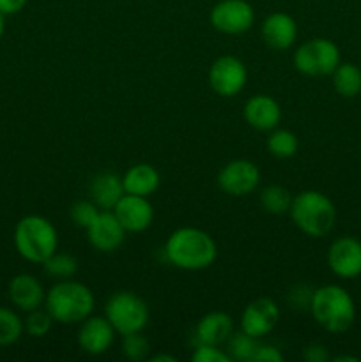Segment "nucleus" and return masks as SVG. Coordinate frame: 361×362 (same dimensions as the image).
I'll use <instances>...</instances> for the list:
<instances>
[{"label": "nucleus", "instance_id": "obj_1", "mask_svg": "<svg viewBox=\"0 0 361 362\" xmlns=\"http://www.w3.org/2000/svg\"><path fill=\"white\" fill-rule=\"evenodd\" d=\"M166 260L183 271H204L214 264L218 246L207 232L195 226H183L170 233L165 243Z\"/></svg>", "mask_w": 361, "mask_h": 362}, {"label": "nucleus", "instance_id": "obj_2", "mask_svg": "<svg viewBox=\"0 0 361 362\" xmlns=\"http://www.w3.org/2000/svg\"><path fill=\"white\" fill-rule=\"evenodd\" d=\"M96 297L87 285L74 279H60L46 292L45 308L57 324L74 325L91 317Z\"/></svg>", "mask_w": 361, "mask_h": 362}, {"label": "nucleus", "instance_id": "obj_3", "mask_svg": "<svg viewBox=\"0 0 361 362\" xmlns=\"http://www.w3.org/2000/svg\"><path fill=\"white\" fill-rule=\"evenodd\" d=\"M310 313L324 331L342 334L349 331L356 320V304L343 286L324 285L314 290Z\"/></svg>", "mask_w": 361, "mask_h": 362}, {"label": "nucleus", "instance_id": "obj_4", "mask_svg": "<svg viewBox=\"0 0 361 362\" xmlns=\"http://www.w3.org/2000/svg\"><path fill=\"white\" fill-rule=\"evenodd\" d=\"M294 225L308 237L321 239L336 225V207L331 198L315 189H306L292 198L289 209Z\"/></svg>", "mask_w": 361, "mask_h": 362}, {"label": "nucleus", "instance_id": "obj_5", "mask_svg": "<svg viewBox=\"0 0 361 362\" xmlns=\"http://www.w3.org/2000/svg\"><path fill=\"white\" fill-rule=\"evenodd\" d=\"M14 247L30 264H42L59 247V233L53 223L42 216L30 214L14 226Z\"/></svg>", "mask_w": 361, "mask_h": 362}, {"label": "nucleus", "instance_id": "obj_6", "mask_svg": "<svg viewBox=\"0 0 361 362\" xmlns=\"http://www.w3.org/2000/svg\"><path fill=\"white\" fill-rule=\"evenodd\" d=\"M105 317L117 334L126 336L144 331L149 324L151 311L140 296L130 290H120L106 300Z\"/></svg>", "mask_w": 361, "mask_h": 362}, {"label": "nucleus", "instance_id": "obj_7", "mask_svg": "<svg viewBox=\"0 0 361 362\" xmlns=\"http://www.w3.org/2000/svg\"><path fill=\"white\" fill-rule=\"evenodd\" d=\"M294 67L306 76H331L342 62L336 42L326 37H314L297 46L292 57Z\"/></svg>", "mask_w": 361, "mask_h": 362}, {"label": "nucleus", "instance_id": "obj_8", "mask_svg": "<svg viewBox=\"0 0 361 362\" xmlns=\"http://www.w3.org/2000/svg\"><path fill=\"white\" fill-rule=\"evenodd\" d=\"M209 87L222 98H234L244 88L248 69L241 59L234 55H222L209 67Z\"/></svg>", "mask_w": 361, "mask_h": 362}, {"label": "nucleus", "instance_id": "obj_9", "mask_svg": "<svg viewBox=\"0 0 361 362\" xmlns=\"http://www.w3.org/2000/svg\"><path fill=\"white\" fill-rule=\"evenodd\" d=\"M214 30L227 35L244 34L255 21V11L246 0H219L209 13Z\"/></svg>", "mask_w": 361, "mask_h": 362}, {"label": "nucleus", "instance_id": "obj_10", "mask_svg": "<svg viewBox=\"0 0 361 362\" xmlns=\"http://www.w3.org/2000/svg\"><path fill=\"white\" fill-rule=\"evenodd\" d=\"M216 182L229 197H248L260 182V170L250 159H234L219 170Z\"/></svg>", "mask_w": 361, "mask_h": 362}, {"label": "nucleus", "instance_id": "obj_11", "mask_svg": "<svg viewBox=\"0 0 361 362\" xmlns=\"http://www.w3.org/2000/svg\"><path fill=\"white\" fill-rule=\"evenodd\" d=\"M280 322V308L269 297L251 300L241 315V331L255 339H260L275 331Z\"/></svg>", "mask_w": 361, "mask_h": 362}, {"label": "nucleus", "instance_id": "obj_12", "mask_svg": "<svg viewBox=\"0 0 361 362\" xmlns=\"http://www.w3.org/2000/svg\"><path fill=\"white\" fill-rule=\"evenodd\" d=\"M328 265L335 276L354 279L361 274V243L350 235L333 240L328 250Z\"/></svg>", "mask_w": 361, "mask_h": 362}, {"label": "nucleus", "instance_id": "obj_13", "mask_svg": "<svg viewBox=\"0 0 361 362\" xmlns=\"http://www.w3.org/2000/svg\"><path fill=\"white\" fill-rule=\"evenodd\" d=\"M126 233L113 211H101L87 228V239L94 250L101 253H113L124 244Z\"/></svg>", "mask_w": 361, "mask_h": 362}, {"label": "nucleus", "instance_id": "obj_14", "mask_svg": "<svg viewBox=\"0 0 361 362\" xmlns=\"http://www.w3.org/2000/svg\"><path fill=\"white\" fill-rule=\"evenodd\" d=\"M113 214L120 221L126 232H145L154 221V209L145 197L124 193V197L113 207Z\"/></svg>", "mask_w": 361, "mask_h": 362}, {"label": "nucleus", "instance_id": "obj_15", "mask_svg": "<svg viewBox=\"0 0 361 362\" xmlns=\"http://www.w3.org/2000/svg\"><path fill=\"white\" fill-rule=\"evenodd\" d=\"M115 334V329L112 327L108 318L91 315L84 322H80L78 345L88 356H101L113 345Z\"/></svg>", "mask_w": 361, "mask_h": 362}, {"label": "nucleus", "instance_id": "obj_16", "mask_svg": "<svg viewBox=\"0 0 361 362\" xmlns=\"http://www.w3.org/2000/svg\"><path fill=\"white\" fill-rule=\"evenodd\" d=\"M243 117L250 127L257 131H271L282 120V106L268 94H255L244 103Z\"/></svg>", "mask_w": 361, "mask_h": 362}, {"label": "nucleus", "instance_id": "obj_17", "mask_svg": "<svg viewBox=\"0 0 361 362\" xmlns=\"http://www.w3.org/2000/svg\"><path fill=\"white\" fill-rule=\"evenodd\" d=\"M262 39L273 49H289L297 39V23L290 14L273 13L262 21Z\"/></svg>", "mask_w": 361, "mask_h": 362}, {"label": "nucleus", "instance_id": "obj_18", "mask_svg": "<svg viewBox=\"0 0 361 362\" xmlns=\"http://www.w3.org/2000/svg\"><path fill=\"white\" fill-rule=\"evenodd\" d=\"M9 299L18 310L28 311L38 310L45 304L46 290L42 288L41 281L32 274H18L9 281Z\"/></svg>", "mask_w": 361, "mask_h": 362}, {"label": "nucleus", "instance_id": "obj_19", "mask_svg": "<svg viewBox=\"0 0 361 362\" xmlns=\"http://www.w3.org/2000/svg\"><path fill=\"white\" fill-rule=\"evenodd\" d=\"M232 332V317L223 311H211L198 320L197 327H195V339H197V345L219 346L227 343Z\"/></svg>", "mask_w": 361, "mask_h": 362}, {"label": "nucleus", "instance_id": "obj_20", "mask_svg": "<svg viewBox=\"0 0 361 362\" xmlns=\"http://www.w3.org/2000/svg\"><path fill=\"white\" fill-rule=\"evenodd\" d=\"M124 193L122 177L113 172L98 173L91 182V198L101 211H113Z\"/></svg>", "mask_w": 361, "mask_h": 362}, {"label": "nucleus", "instance_id": "obj_21", "mask_svg": "<svg viewBox=\"0 0 361 362\" xmlns=\"http://www.w3.org/2000/svg\"><path fill=\"white\" fill-rule=\"evenodd\" d=\"M159 173L158 170L147 163H138L127 168V172L122 175L124 191L137 197L149 198L156 193L159 187Z\"/></svg>", "mask_w": 361, "mask_h": 362}, {"label": "nucleus", "instance_id": "obj_22", "mask_svg": "<svg viewBox=\"0 0 361 362\" xmlns=\"http://www.w3.org/2000/svg\"><path fill=\"white\" fill-rule=\"evenodd\" d=\"M333 88L343 99L361 95V69L353 62H340L331 73Z\"/></svg>", "mask_w": 361, "mask_h": 362}, {"label": "nucleus", "instance_id": "obj_23", "mask_svg": "<svg viewBox=\"0 0 361 362\" xmlns=\"http://www.w3.org/2000/svg\"><path fill=\"white\" fill-rule=\"evenodd\" d=\"M265 145H268V151L271 156H275V158L278 159H289L297 154L299 140H297V136L292 131L275 127V129H271V133H269Z\"/></svg>", "mask_w": 361, "mask_h": 362}, {"label": "nucleus", "instance_id": "obj_24", "mask_svg": "<svg viewBox=\"0 0 361 362\" xmlns=\"http://www.w3.org/2000/svg\"><path fill=\"white\" fill-rule=\"evenodd\" d=\"M292 198L294 197L287 187L280 186V184H271L260 191L258 202H260V207L269 214H285L289 212Z\"/></svg>", "mask_w": 361, "mask_h": 362}, {"label": "nucleus", "instance_id": "obj_25", "mask_svg": "<svg viewBox=\"0 0 361 362\" xmlns=\"http://www.w3.org/2000/svg\"><path fill=\"white\" fill-rule=\"evenodd\" d=\"M42 269L50 278L71 279L78 272V260L69 253H53L42 262Z\"/></svg>", "mask_w": 361, "mask_h": 362}, {"label": "nucleus", "instance_id": "obj_26", "mask_svg": "<svg viewBox=\"0 0 361 362\" xmlns=\"http://www.w3.org/2000/svg\"><path fill=\"white\" fill-rule=\"evenodd\" d=\"M23 320L16 311L0 306V346H11L23 334Z\"/></svg>", "mask_w": 361, "mask_h": 362}, {"label": "nucleus", "instance_id": "obj_27", "mask_svg": "<svg viewBox=\"0 0 361 362\" xmlns=\"http://www.w3.org/2000/svg\"><path fill=\"white\" fill-rule=\"evenodd\" d=\"M257 339L251 336L241 332H232L229 339H227V354L232 361L241 362H251L255 350H257Z\"/></svg>", "mask_w": 361, "mask_h": 362}, {"label": "nucleus", "instance_id": "obj_28", "mask_svg": "<svg viewBox=\"0 0 361 362\" xmlns=\"http://www.w3.org/2000/svg\"><path fill=\"white\" fill-rule=\"evenodd\" d=\"M53 317L52 315L45 310H41V308H38V310H32L27 313V318L23 320V327H25V332H27L28 336H32V338H45L46 334H50V331H52L53 327Z\"/></svg>", "mask_w": 361, "mask_h": 362}, {"label": "nucleus", "instance_id": "obj_29", "mask_svg": "<svg viewBox=\"0 0 361 362\" xmlns=\"http://www.w3.org/2000/svg\"><path fill=\"white\" fill-rule=\"evenodd\" d=\"M151 352L147 338L142 332H133V334L122 336V354L130 361H145Z\"/></svg>", "mask_w": 361, "mask_h": 362}, {"label": "nucleus", "instance_id": "obj_30", "mask_svg": "<svg viewBox=\"0 0 361 362\" xmlns=\"http://www.w3.org/2000/svg\"><path fill=\"white\" fill-rule=\"evenodd\" d=\"M99 212L101 211H99V207L92 200H78L71 205L69 216L74 226L87 230L92 225V221L98 218Z\"/></svg>", "mask_w": 361, "mask_h": 362}, {"label": "nucleus", "instance_id": "obj_31", "mask_svg": "<svg viewBox=\"0 0 361 362\" xmlns=\"http://www.w3.org/2000/svg\"><path fill=\"white\" fill-rule=\"evenodd\" d=\"M193 362H230L232 359L229 354L219 350V346L214 345H197L195 352L191 354Z\"/></svg>", "mask_w": 361, "mask_h": 362}, {"label": "nucleus", "instance_id": "obj_32", "mask_svg": "<svg viewBox=\"0 0 361 362\" xmlns=\"http://www.w3.org/2000/svg\"><path fill=\"white\" fill-rule=\"evenodd\" d=\"M311 296H314V290L306 285H296L289 293V303L292 304V308L296 310H310Z\"/></svg>", "mask_w": 361, "mask_h": 362}, {"label": "nucleus", "instance_id": "obj_33", "mask_svg": "<svg viewBox=\"0 0 361 362\" xmlns=\"http://www.w3.org/2000/svg\"><path fill=\"white\" fill-rule=\"evenodd\" d=\"M283 354L273 345H257L251 362H282Z\"/></svg>", "mask_w": 361, "mask_h": 362}, {"label": "nucleus", "instance_id": "obj_34", "mask_svg": "<svg viewBox=\"0 0 361 362\" xmlns=\"http://www.w3.org/2000/svg\"><path fill=\"white\" fill-rule=\"evenodd\" d=\"M303 359L308 362H326L329 361V354L321 343H311L303 350Z\"/></svg>", "mask_w": 361, "mask_h": 362}, {"label": "nucleus", "instance_id": "obj_35", "mask_svg": "<svg viewBox=\"0 0 361 362\" xmlns=\"http://www.w3.org/2000/svg\"><path fill=\"white\" fill-rule=\"evenodd\" d=\"M27 6V0H0V13L4 16H13Z\"/></svg>", "mask_w": 361, "mask_h": 362}, {"label": "nucleus", "instance_id": "obj_36", "mask_svg": "<svg viewBox=\"0 0 361 362\" xmlns=\"http://www.w3.org/2000/svg\"><path fill=\"white\" fill-rule=\"evenodd\" d=\"M177 359L168 354H158V356H151V362H176Z\"/></svg>", "mask_w": 361, "mask_h": 362}, {"label": "nucleus", "instance_id": "obj_37", "mask_svg": "<svg viewBox=\"0 0 361 362\" xmlns=\"http://www.w3.org/2000/svg\"><path fill=\"white\" fill-rule=\"evenodd\" d=\"M335 362H360V359L354 356H336Z\"/></svg>", "mask_w": 361, "mask_h": 362}, {"label": "nucleus", "instance_id": "obj_38", "mask_svg": "<svg viewBox=\"0 0 361 362\" xmlns=\"http://www.w3.org/2000/svg\"><path fill=\"white\" fill-rule=\"evenodd\" d=\"M4 32H6V16L0 13V39L4 37Z\"/></svg>", "mask_w": 361, "mask_h": 362}]
</instances>
